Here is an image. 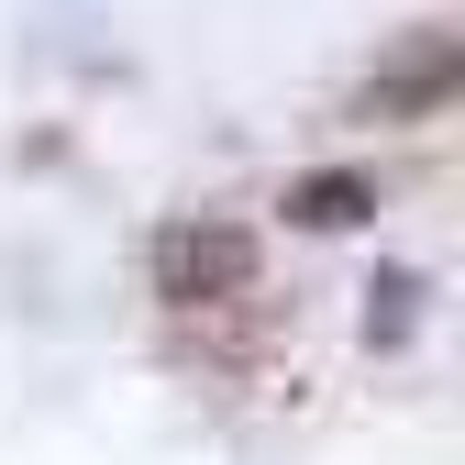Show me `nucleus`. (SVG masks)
I'll list each match as a JSON object with an SVG mask.
<instances>
[{"label": "nucleus", "instance_id": "f257e3e1", "mask_svg": "<svg viewBox=\"0 0 465 465\" xmlns=\"http://www.w3.org/2000/svg\"><path fill=\"white\" fill-rule=\"evenodd\" d=\"M255 288V232L244 222H166L155 232V300L178 311H222Z\"/></svg>", "mask_w": 465, "mask_h": 465}, {"label": "nucleus", "instance_id": "f03ea898", "mask_svg": "<svg viewBox=\"0 0 465 465\" xmlns=\"http://www.w3.org/2000/svg\"><path fill=\"white\" fill-rule=\"evenodd\" d=\"M454 89H465V45H454V34H411V45L355 89V123H421V111H443Z\"/></svg>", "mask_w": 465, "mask_h": 465}, {"label": "nucleus", "instance_id": "7ed1b4c3", "mask_svg": "<svg viewBox=\"0 0 465 465\" xmlns=\"http://www.w3.org/2000/svg\"><path fill=\"white\" fill-rule=\"evenodd\" d=\"M288 211H300L311 232H343V222H366V211H377V189L332 166V178H300V189H288Z\"/></svg>", "mask_w": 465, "mask_h": 465}, {"label": "nucleus", "instance_id": "20e7f679", "mask_svg": "<svg viewBox=\"0 0 465 465\" xmlns=\"http://www.w3.org/2000/svg\"><path fill=\"white\" fill-rule=\"evenodd\" d=\"M411 300H421V277H377L366 288V343H399V332H411Z\"/></svg>", "mask_w": 465, "mask_h": 465}]
</instances>
